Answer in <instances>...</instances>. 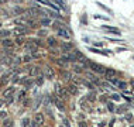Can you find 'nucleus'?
Here are the masks:
<instances>
[{
  "label": "nucleus",
  "instance_id": "f257e3e1",
  "mask_svg": "<svg viewBox=\"0 0 134 127\" xmlns=\"http://www.w3.org/2000/svg\"><path fill=\"white\" fill-rule=\"evenodd\" d=\"M54 89H55V93H57V96L59 97V99H65V97H66L68 90H66V88H64L61 83H55Z\"/></svg>",
  "mask_w": 134,
  "mask_h": 127
},
{
  "label": "nucleus",
  "instance_id": "f03ea898",
  "mask_svg": "<svg viewBox=\"0 0 134 127\" xmlns=\"http://www.w3.org/2000/svg\"><path fill=\"white\" fill-rule=\"evenodd\" d=\"M88 67L90 68V71L95 72V74H106V68L102 65L96 64V62H88Z\"/></svg>",
  "mask_w": 134,
  "mask_h": 127
},
{
  "label": "nucleus",
  "instance_id": "7ed1b4c3",
  "mask_svg": "<svg viewBox=\"0 0 134 127\" xmlns=\"http://www.w3.org/2000/svg\"><path fill=\"white\" fill-rule=\"evenodd\" d=\"M27 32H28V30L26 27H16L12 31V34L16 35V37H20V35H24V34H27Z\"/></svg>",
  "mask_w": 134,
  "mask_h": 127
},
{
  "label": "nucleus",
  "instance_id": "20e7f679",
  "mask_svg": "<svg viewBox=\"0 0 134 127\" xmlns=\"http://www.w3.org/2000/svg\"><path fill=\"white\" fill-rule=\"evenodd\" d=\"M57 35H58V37H61V38H65V40H69L71 38V35H69V32H68L66 28H58V30H57Z\"/></svg>",
  "mask_w": 134,
  "mask_h": 127
},
{
  "label": "nucleus",
  "instance_id": "39448f33",
  "mask_svg": "<svg viewBox=\"0 0 134 127\" xmlns=\"http://www.w3.org/2000/svg\"><path fill=\"white\" fill-rule=\"evenodd\" d=\"M44 75H45L48 79H54V76H55V74H54V69H52L51 67H45V68H44Z\"/></svg>",
  "mask_w": 134,
  "mask_h": 127
},
{
  "label": "nucleus",
  "instance_id": "423d86ee",
  "mask_svg": "<svg viewBox=\"0 0 134 127\" xmlns=\"http://www.w3.org/2000/svg\"><path fill=\"white\" fill-rule=\"evenodd\" d=\"M35 2H38V3H44V4H47L48 7H51V9L57 10V12L61 9L59 6H57V4H52V2H49V0H35Z\"/></svg>",
  "mask_w": 134,
  "mask_h": 127
},
{
  "label": "nucleus",
  "instance_id": "0eeeda50",
  "mask_svg": "<svg viewBox=\"0 0 134 127\" xmlns=\"http://www.w3.org/2000/svg\"><path fill=\"white\" fill-rule=\"evenodd\" d=\"M24 13L27 14L26 17H35V16H37V14H40L41 12H40L38 9H27V10H26V12H24Z\"/></svg>",
  "mask_w": 134,
  "mask_h": 127
},
{
  "label": "nucleus",
  "instance_id": "6e6552de",
  "mask_svg": "<svg viewBox=\"0 0 134 127\" xmlns=\"http://www.w3.org/2000/svg\"><path fill=\"white\" fill-rule=\"evenodd\" d=\"M66 90H68V93H71V95H76L78 93V88H76L75 83H68Z\"/></svg>",
  "mask_w": 134,
  "mask_h": 127
},
{
  "label": "nucleus",
  "instance_id": "1a4fd4ad",
  "mask_svg": "<svg viewBox=\"0 0 134 127\" xmlns=\"http://www.w3.org/2000/svg\"><path fill=\"white\" fill-rule=\"evenodd\" d=\"M13 93H14V88H7L3 93L4 99H13Z\"/></svg>",
  "mask_w": 134,
  "mask_h": 127
},
{
  "label": "nucleus",
  "instance_id": "9d476101",
  "mask_svg": "<svg viewBox=\"0 0 134 127\" xmlns=\"http://www.w3.org/2000/svg\"><path fill=\"white\" fill-rule=\"evenodd\" d=\"M103 28H104L106 31H109V32H113V34H116V35H121V31H120V30L113 28V27H110V25H103Z\"/></svg>",
  "mask_w": 134,
  "mask_h": 127
},
{
  "label": "nucleus",
  "instance_id": "9b49d317",
  "mask_svg": "<svg viewBox=\"0 0 134 127\" xmlns=\"http://www.w3.org/2000/svg\"><path fill=\"white\" fill-rule=\"evenodd\" d=\"M61 48H62L64 52H69V51H72V48H74V44H72V42H64V44L61 45Z\"/></svg>",
  "mask_w": 134,
  "mask_h": 127
},
{
  "label": "nucleus",
  "instance_id": "f8f14e48",
  "mask_svg": "<svg viewBox=\"0 0 134 127\" xmlns=\"http://www.w3.org/2000/svg\"><path fill=\"white\" fill-rule=\"evenodd\" d=\"M34 122L37 123L38 126H42V124H44V116H42L41 113H37V114H35V117H34Z\"/></svg>",
  "mask_w": 134,
  "mask_h": 127
},
{
  "label": "nucleus",
  "instance_id": "ddd939ff",
  "mask_svg": "<svg viewBox=\"0 0 134 127\" xmlns=\"http://www.w3.org/2000/svg\"><path fill=\"white\" fill-rule=\"evenodd\" d=\"M47 44L51 47V48H55V47H57V38L55 37H48V40H47Z\"/></svg>",
  "mask_w": 134,
  "mask_h": 127
},
{
  "label": "nucleus",
  "instance_id": "4468645a",
  "mask_svg": "<svg viewBox=\"0 0 134 127\" xmlns=\"http://www.w3.org/2000/svg\"><path fill=\"white\" fill-rule=\"evenodd\" d=\"M54 102H55V104H57V107L58 109H59V110H65V106H64V103H62V102H61V99H59V97H54Z\"/></svg>",
  "mask_w": 134,
  "mask_h": 127
},
{
  "label": "nucleus",
  "instance_id": "2eb2a0df",
  "mask_svg": "<svg viewBox=\"0 0 134 127\" xmlns=\"http://www.w3.org/2000/svg\"><path fill=\"white\" fill-rule=\"evenodd\" d=\"M2 45L4 47V48H12V47H13V41H12V40H9V38H6V40H3V41H2Z\"/></svg>",
  "mask_w": 134,
  "mask_h": 127
},
{
  "label": "nucleus",
  "instance_id": "dca6fc26",
  "mask_svg": "<svg viewBox=\"0 0 134 127\" xmlns=\"http://www.w3.org/2000/svg\"><path fill=\"white\" fill-rule=\"evenodd\" d=\"M9 35H12V31L2 30V28H0V38H6V37H9Z\"/></svg>",
  "mask_w": 134,
  "mask_h": 127
},
{
  "label": "nucleus",
  "instance_id": "f3484780",
  "mask_svg": "<svg viewBox=\"0 0 134 127\" xmlns=\"http://www.w3.org/2000/svg\"><path fill=\"white\" fill-rule=\"evenodd\" d=\"M12 75H13V72H12V71H7L6 74L2 76V82H3V83H4V82H7V81H9V78H10Z\"/></svg>",
  "mask_w": 134,
  "mask_h": 127
},
{
  "label": "nucleus",
  "instance_id": "a211bd4d",
  "mask_svg": "<svg viewBox=\"0 0 134 127\" xmlns=\"http://www.w3.org/2000/svg\"><path fill=\"white\" fill-rule=\"evenodd\" d=\"M21 83H23L26 88H28V86H31V83H32V79L31 78H26V79H21Z\"/></svg>",
  "mask_w": 134,
  "mask_h": 127
},
{
  "label": "nucleus",
  "instance_id": "6ab92c4d",
  "mask_svg": "<svg viewBox=\"0 0 134 127\" xmlns=\"http://www.w3.org/2000/svg\"><path fill=\"white\" fill-rule=\"evenodd\" d=\"M38 71H40L38 67H31V68H30V75H31V76H37V75H38Z\"/></svg>",
  "mask_w": 134,
  "mask_h": 127
},
{
  "label": "nucleus",
  "instance_id": "aec40b11",
  "mask_svg": "<svg viewBox=\"0 0 134 127\" xmlns=\"http://www.w3.org/2000/svg\"><path fill=\"white\" fill-rule=\"evenodd\" d=\"M16 24L26 25V24H28V21H27V19H24V17H21V19H17V20H16Z\"/></svg>",
  "mask_w": 134,
  "mask_h": 127
},
{
  "label": "nucleus",
  "instance_id": "412c9836",
  "mask_svg": "<svg viewBox=\"0 0 134 127\" xmlns=\"http://www.w3.org/2000/svg\"><path fill=\"white\" fill-rule=\"evenodd\" d=\"M55 2L58 3V6H59L62 10H66V6H65V2H64V0H55Z\"/></svg>",
  "mask_w": 134,
  "mask_h": 127
},
{
  "label": "nucleus",
  "instance_id": "4be33fe9",
  "mask_svg": "<svg viewBox=\"0 0 134 127\" xmlns=\"http://www.w3.org/2000/svg\"><path fill=\"white\" fill-rule=\"evenodd\" d=\"M117 86H119L120 89H126V86H127V83H126L124 81H119V82H117Z\"/></svg>",
  "mask_w": 134,
  "mask_h": 127
},
{
  "label": "nucleus",
  "instance_id": "5701e85b",
  "mask_svg": "<svg viewBox=\"0 0 134 127\" xmlns=\"http://www.w3.org/2000/svg\"><path fill=\"white\" fill-rule=\"evenodd\" d=\"M40 24H41V25H49V24H51V21H49V19H42L41 21H40Z\"/></svg>",
  "mask_w": 134,
  "mask_h": 127
},
{
  "label": "nucleus",
  "instance_id": "b1692460",
  "mask_svg": "<svg viewBox=\"0 0 134 127\" xmlns=\"http://www.w3.org/2000/svg\"><path fill=\"white\" fill-rule=\"evenodd\" d=\"M90 51H92V52H96V54H102V55H107L106 52H103V51H100V49H96V48H90Z\"/></svg>",
  "mask_w": 134,
  "mask_h": 127
},
{
  "label": "nucleus",
  "instance_id": "393cba45",
  "mask_svg": "<svg viewBox=\"0 0 134 127\" xmlns=\"http://www.w3.org/2000/svg\"><path fill=\"white\" fill-rule=\"evenodd\" d=\"M32 59V55H24L23 57V62H30Z\"/></svg>",
  "mask_w": 134,
  "mask_h": 127
},
{
  "label": "nucleus",
  "instance_id": "a878e982",
  "mask_svg": "<svg viewBox=\"0 0 134 127\" xmlns=\"http://www.w3.org/2000/svg\"><path fill=\"white\" fill-rule=\"evenodd\" d=\"M127 110V109H126L124 106H121V107H119V109H116L114 112H117V113H124V112Z\"/></svg>",
  "mask_w": 134,
  "mask_h": 127
},
{
  "label": "nucleus",
  "instance_id": "bb28decb",
  "mask_svg": "<svg viewBox=\"0 0 134 127\" xmlns=\"http://www.w3.org/2000/svg\"><path fill=\"white\" fill-rule=\"evenodd\" d=\"M88 99L93 102V100H95V99H96V96H95V93H89V95H88Z\"/></svg>",
  "mask_w": 134,
  "mask_h": 127
},
{
  "label": "nucleus",
  "instance_id": "cd10ccee",
  "mask_svg": "<svg viewBox=\"0 0 134 127\" xmlns=\"http://www.w3.org/2000/svg\"><path fill=\"white\" fill-rule=\"evenodd\" d=\"M74 71L79 74V72H82V67H78V65H75V67H74Z\"/></svg>",
  "mask_w": 134,
  "mask_h": 127
},
{
  "label": "nucleus",
  "instance_id": "c85d7f7f",
  "mask_svg": "<svg viewBox=\"0 0 134 127\" xmlns=\"http://www.w3.org/2000/svg\"><path fill=\"white\" fill-rule=\"evenodd\" d=\"M107 106H109V110H110V112H114V110H116L114 104H111V103H107Z\"/></svg>",
  "mask_w": 134,
  "mask_h": 127
},
{
  "label": "nucleus",
  "instance_id": "c756f323",
  "mask_svg": "<svg viewBox=\"0 0 134 127\" xmlns=\"http://www.w3.org/2000/svg\"><path fill=\"white\" fill-rule=\"evenodd\" d=\"M83 83H85V85H86V86H88V88H90V89H92V88H93V85H92V83H89L88 81H83Z\"/></svg>",
  "mask_w": 134,
  "mask_h": 127
},
{
  "label": "nucleus",
  "instance_id": "7c9ffc66",
  "mask_svg": "<svg viewBox=\"0 0 134 127\" xmlns=\"http://www.w3.org/2000/svg\"><path fill=\"white\" fill-rule=\"evenodd\" d=\"M6 116H7V113H6V112H0V119H4Z\"/></svg>",
  "mask_w": 134,
  "mask_h": 127
},
{
  "label": "nucleus",
  "instance_id": "2f4dec72",
  "mask_svg": "<svg viewBox=\"0 0 134 127\" xmlns=\"http://www.w3.org/2000/svg\"><path fill=\"white\" fill-rule=\"evenodd\" d=\"M111 99H114V100H119V99H120V96H119V95H111Z\"/></svg>",
  "mask_w": 134,
  "mask_h": 127
},
{
  "label": "nucleus",
  "instance_id": "473e14b6",
  "mask_svg": "<svg viewBox=\"0 0 134 127\" xmlns=\"http://www.w3.org/2000/svg\"><path fill=\"white\" fill-rule=\"evenodd\" d=\"M64 78L65 79H71V74H64Z\"/></svg>",
  "mask_w": 134,
  "mask_h": 127
},
{
  "label": "nucleus",
  "instance_id": "72a5a7b5",
  "mask_svg": "<svg viewBox=\"0 0 134 127\" xmlns=\"http://www.w3.org/2000/svg\"><path fill=\"white\" fill-rule=\"evenodd\" d=\"M17 42H19V44H24V38H23V40L19 38V40H17Z\"/></svg>",
  "mask_w": 134,
  "mask_h": 127
},
{
  "label": "nucleus",
  "instance_id": "f704fd0d",
  "mask_svg": "<svg viewBox=\"0 0 134 127\" xmlns=\"http://www.w3.org/2000/svg\"><path fill=\"white\" fill-rule=\"evenodd\" d=\"M24 96H26V92H20V99H23Z\"/></svg>",
  "mask_w": 134,
  "mask_h": 127
},
{
  "label": "nucleus",
  "instance_id": "c9c22d12",
  "mask_svg": "<svg viewBox=\"0 0 134 127\" xmlns=\"http://www.w3.org/2000/svg\"><path fill=\"white\" fill-rule=\"evenodd\" d=\"M31 127H38V124H37V123H35L34 120H32V123H31Z\"/></svg>",
  "mask_w": 134,
  "mask_h": 127
},
{
  "label": "nucleus",
  "instance_id": "e433bc0d",
  "mask_svg": "<svg viewBox=\"0 0 134 127\" xmlns=\"http://www.w3.org/2000/svg\"><path fill=\"white\" fill-rule=\"evenodd\" d=\"M7 2H10V0H0V4H4V3H7Z\"/></svg>",
  "mask_w": 134,
  "mask_h": 127
},
{
  "label": "nucleus",
  "instance_id": "4c0bfd02",
  "mask_svg": "<svg viewBox=\"0 0 134 127\" xmlns=\"http://www.w3.org/2000/svg\"><path fill=\"white\" fill-rule=\"evenodd\" d=\"M126 119H127V120L130 122V120H131V119H133V116H131V114H127V117H126Z\"/></svg>",
  "mask_w": 134,
  "mask_h": 127
},
{
  "label": "nucleus",
  "instance_id": "58836bf2",
  "mask_svg": "<svg viewBox=\"0 0 134 127\" xmlns=\"http://www.w3.org/2000/svg\"><path fill=\"white\" fill-rule=\"evenodd\" d=\"M79 127H86V124H85V123H81V124H79Z\"/></svg>",
  "mask_w": 134,
  "mask_h": 127
},
{
  "label": "nucleus",
  "instance_id": "ea45409f",
  "mask_svg": "<svg viewBox=\"0 0 134 127\" xmlns=\"http://www.w3.org/2000/svg\"><path fill=\"white\" fill-rule=\"evenodd\" d=\"M3 104H4V102H3V100H0V107H2Z\"/></svg>",
  "mask_w": 134,
  "mask_h": 127
},
{
  "label": "nucleus",
  "instance_id": "a19ab883",
  "mask_svg": "<svg viewBox=\"0 0 134 127\" xmlns=\"http://www.w3.org/2000/svg\"><path fill=\"white\" fill-rule=\"evenodd\" d=\"M131 85H133V88H134V81H131Z\"/></svg>",
  "mask_w": 134,
  "mask_h": 127
},
{
  "label": "nucleus",
  "instance_id": "79ce46f5",
  "mask_svg": "<svg viewBox=\"0 0 134 127\" xmlns=\"http://www.w3.org/2000/svg\"><path fill=\"white\" fill-rule=\"evenodd\" d=\"M0 28H2V23H0Z\"/></svg>",
  "mask_w": 134,
  "mask_h": 127
},
{
  "label": "nucleus",
  "instance_id": "37998d69",
  "mask_svg": "<svg viewBox=\"0 0 134 127\" xmlns=\"http://www.w3.org/2000/svg\"><path fill=\"white\" fill-rule=\"evenodd\" d=\"M61 127H62V126H61Z\"/></svg>",
  "mask_w": 134,
  "mask_h": 127
},
{
  "label": "nucleus",
  "instance_id": "c03bdc74",
  "mask_svg": "<svg viewBox=\"0 0 134 127\" xmlns=\"http://www.w3.org/2000/svg\"><path fill=\"white\" fill-rule=\"evenodd\" d=\"M133 58H134V57H133Z\"/></svg>",
  "mask_w": 134,
  "mask_h": 127
}]
</instances>
